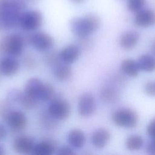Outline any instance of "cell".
Listing matches in <instances>:
<instances>
[{
    "label": "cell",
    "instance_id": "1",
    "mask_svg": "<svg viewBox=\"0 0 155 155\" xmlns=\"http://www.w3.org/2000/svg\"><path fill=\"white\" fill-rule=\"evenodd\" d=\"M26 7L25 0H0V30L19 27L21 15Z\"/></svg>",
    "mask_w": 155,
    "mask_h": 155
},
{
    "label": "cell",
    "instance_id": "2",
    "mask_svg": "<svg viewBox=\"0 0 155 155\" xmlns=\"http://www.w3.org/2000/svg\"><path fill=\"white\" fill-rule=\"evenodd\" d=\"M100 25L99 17L93 13L74 18L70 22V30L77 38L90 36L99 28Z\"/></svg>",
    "mask_w": 155,
    "mask_h": 155
},
{
    "label": "cell",
    "instance_id": "3",
    "mask_svg": "<svg viewBox=\"0 0 155 155\" xmlns=\"http://www.w3.org/2000/svg\"><path fill=\"white\" fill-rule=\"evenodd\" d=\"M25 44L22 35L16 33L7 35L0 40V52L16 58L22 53Z\"/></svg>",
    "mask_w": 155,
    "mask_h": 155
},
{
    "label": "cell",
    "instance_id": "4",
    "mask_svg": "<svg viewBox=\"0 0 155 155\" xmlns=\"http://www.w3.org/2000/svg\"><path fill=\"white\" fill-rule=\"evenodd\" d=\"M42 13L36 10L24 11L20 16L19 27L23 30L31 32L38 29L42 24Z\"/></svg>",
    "mask_w": 155,
    "mask_h": 155
},
{
    "label": "cell",
    "instance_id": "5",
    "mask_svg": "<svg viewBox=\"0 0 155 155\" xmlns=\"http://www.w3.org/2000/svg\"><path fill=\"white\" fill-rule=\"evenodd\" d=\"M23 36L25 43L27 42L40 51H48L54 45L53 38L45 32L38 31Z\"/></svg>",
    "mask_w": 155,
    "mask_h": 155
},
{
    "label": "cell",
    "instance_id": "6",
    "mask_svg": "<svg viewBox=\"0 0 155 155\" xmlns=\"http://www.w3.org/2000/svg\"><path fill=\"white\" fill-rule=\"evenodd\" d=\"M113 122L123 128H133L138 121L137 113L130 108H120L116 110L112 115Z\"/></svg>",
    "mask_w": 155,
    "mask_h": 155
},
{
    "label": "cell",
    "instance_id": "7",
    "mask_svg": "<svg viewBox=\"0 0 155 155\" xmlns=\"http://www.w3.org/2000/svg\"><path fill=\"white\" fill-rule=\"evenodd\" d=\"M47 111L58 121L64 120L70 116L71 107L68 102L65 99L55 97L50 101Z\"/></svg>",
    "mask_w": 155,
    "mask_h": 155
},
{
    "label": "cell",
    "instance_id": "8",
    "mask_svg": "<svg viewBox=\"0 0 155 155\" xmlns=\"http://www.w3.org/2000/svg\"><path fill=\"white\" fill-rule=\"evenodd\" d=\"M96 109V102L93 95L88 92L82 94L78 102V112L82 117L92 116Z\"/></svg>",
    "mask_w": 155,
    "mask_h": 155
},
{
    "label": "cell",
    "instance_id": "9",
    "mask_svg": "<svg viewBox=\"0 0 155 155\" xmlns=\"http://www.w3.org/2000/svg\"><path fill=\"white\" fill-rule=\"evenodd\" d=\"M11 130L15 131L23 130L27 125V117L21 110H13L5 121Z\"/></svg>",
    "mask_w": 155,
    "mask_h": 155
},
{
    "label": "cell",
    "instance_id": "10",
    "mask_svg": "<svg viewBox=\"0 0 155 155\" xmlns=\"http://www.w3.org/2000/svg\"><path fill=\"white\" fill-rule=\"evenodd\" d=\"M35 144L31 137L21 135L17 136L13 140V148L18 154H29L32 153Z\"/></svg>",
    "mask_w": 155,
    "mask_h": 155
},
{
    "label": "cell",
    "instance_id": "11",
    "mask_svg": "<svg viewBox=\"0 0 155 155\" xmlns=\"http://www.w3.org/2000/svg\"><path fill=\"white\" fill-rule=\"evenodd\" d=\"M81 49L77 44H70L64 47L59 52L61 61L67 64L75 62L79 58Z\"/></svg>",
    "mask_w": 155,
    "mask_h": 155
},
{
    "label": "cell",
    "instance_id": "12",
    "mask_svg": "<svg viewBox=\"0 0 155 155\" xmlns=\"http://www.w3.org/2000/svg\"><path fill=\"white\" fill-rule=\"evenodd\" d=\"M20 64L15 57L7 56L0 61V73L5 76H12L18 73Z\"/></svg>",
    "mask_w": 155,
    "mask_h": 155
},
{
    "label": "cell",
    "instance_id": "13",
    "mask_svg": "<svg viewBox=\"0 0 155 155\" xmlns=\"http://www.w3.org/2000/svg\"><path fill=\"white\" fill-rule=\"evenodd\" d=\"M56 143L50 138H46L35 144L32 151L34 155H51L56 151Z\"/></svg>",
    "mask_w": 155,
    "mask_h": 155
},
{
    "label": "cell",
    "instance_id": "14",
    "mask_svg": "<svg viewBox=\"0 0 155 155\" xmlns=\"http://www.w3.org/2000/svg\"><path fill=\"white\" fill-rule=\"evenodd\" d=\"M135 24L140 27H149L155 24V13L150 9H142L134 17Z\"/></svg>",
    "mask_w": 155,
    "mask_h": 155
},
{
    "label": "cell",
    "instance_id": "15",
    "mask_svg": "<svg viewBox=\"0 0 155 155\" xmlns=\"http://www.w3.org/2000/svg\"><path fill=\"white\" fill-rule=\"evenodd\" d=\"M110 133L105 128H99L95 130L91 137V141L93 145L98 149L104 148L110 139Z\"/></svg>",
    "mask_w": 155,
    "mask_h": 155
},
{
    "label": "cell",
    "instance_id": "16",
    "mask_svg": "<svg viewBox=\"0 0 155 155\" xmlns=\"http://www.w3.org/2000/svg\"><path fill=\"white\" fill-rule=\"evenodd\" d=\"M67 141L72 148L80 149L82 148L85 143V135L81 129L73 128L68 132L67 135Z\"/></svg>",
    "mask_w": 155,
    "mask_h": 155
},
{
    "label": "cell",
    "instance_id": "17",
    "mask_svg": "<svg viewBox=\"0 0 155 155\" xmlns=\"http://www.w3.org/2000/svg\"><path fill=\"white\" fill-rule=\"evenodd\" d=\"M139 39V35L135 31H127L124 33L120 38L119 44L125 50H130L137 45Z\"/></svg>",
    "mask_w": 155,
    "mask_h": 155
},
{
    "label": "cell",
    "instance_id": "18",
    "mask_svg": "<svg viewBox=\"0 0 155 155\" xmlns=\"http://www.w3.org/2000/svg\"><path fill=\"white\" fill-rule=\"evenodd\" d=\"M53 72L54 78L59 81H66L72 76V70L69 64L59 62L53 67Z\"/></svg>",
    "mask_w": 155,
    "mask_h": 155
},
{
    "label": "cell",
    "instance_id": "19",
    "mask_svg": "<svg viewBox=\"0 0 155 155\" xmlns=\"http://www.w3.org/2000/svg\"><path fill=\"white\" fill-rule=\"evenodd\" d=\"M42 84V81L39 79L37 78H30L25 83L23 92L38 99V96Z\"/></svg>",
    "mask_w": 155,
    "mask_h": 155
},
{
    "label": "cell",
    "instance_id": "20",
    "mask_svg": "<svg viewBox=\"0 0 155 155\" xmlns=\"http://www.w3.org/2000/svg\"><path fill=\"white\" fill-rule=\"evenodd\" d=\"M121 71L127 76L131 78L136 77L140 70L137 61L132 59H126L120 64Z\"/></svg>",
    "mask_w": 155,
    "mask_h": 155
},
{
    "label": "cell",
    "instance_id": "21",
    "mask_svg": "<svg viewBox=\"0 0 155 155\" xmlns=\"http://www.w3.org/2000/svg\"><path fill=\"white\" fill-rule=\"evenodd\" d=\"M39 120L41 126L48 131L55 130L59 127L58 120L51 116L47 110L42 111L39 116Z\"/></svg>",
    "mask_w": 155,
    "mask_h": 155
},
{
    "label": "cell",
    "instance_id": "22",
    "mask_svg": "<svg viewBox=\"0 0 155 155\" xmlns=\"http://www.w3.org/2000/svg\"><path fill=\"white\" fill-rule=\"evenodd\" d=\"M141 70L151 72L155 70V56L145 54L140 56L137 61Z\"/></svg>",
    "mask_w": 155,
    "mask_h": 155
},
{
    "label": "cell",
    "instance_id": "23",
    "mask_svg": "<svg viewBox=\"0 0 155 155\" xmlns=\"http://www.w3.org/2000/svg\"><path fill=\"white\" fill-rule=\"evenodd\" d=\"M100 97L104 102L111 104L117 102L119 96L118 92L115 89L109 87H105L101 88L100 91Z\"/></svg>",
    "mask_w": 155,
    "mask_h": 155
},
{
    "label": "cell",
    "instance_id": "24",
    "mask_svg": "<svg viewBox=\"0 0 155 155\" xmlns=\"http://www.w3.org/2000/svg\"><path fill=\"white\" fill-rule=\"evenodd\" d=\"M56 97V92L54 87L49 83H44L42 85L38 96L39 101H51Z\"/></svg>",
    "mask_w": 155,
    "mask_h": 155
},
{
    "label": "cell",
    "instance_id": "25",
    "mask_svg": "<svg viewBox=\"0 0 155 155\" xmlns=\"http://www.w3.org/2000/svg\"><path fill=\"white\" fill-rule=\"evenodd\" d=\"M143 144V138L137 134L131 135L127 137L125 145L127 149L131 151H136L140 149Z\"/></svg>",
    "mask_w": 155,
    "mask_h": 155
},
{
    "label": "cell",
    "instance_id": "26",
    "mask_svg": "<svg viewBox=\"0 0 155 155\" xmlns=\"http://www.w3.org/2000/svg\"><path fill=\"white\" fill-rule=\"evenodd\" d=\"M38 101L36 97L28 95L23 92L19 103L24 110H31L36 107Z\"/></svg>",
    "mask_w": 155,
    "mask_h": 155
},
{
    "label": "cell",
    "instance_id": "27",
    "mask_svg": "<svg viewBox=\"0 0 155 155\" xmlns=\"http://www.w3.org/2000/svg\"><path fill=\"white\" fill-rule=\"evenodd\" d=\"M44 62L47 65L53 68L62 61L60 59L59 52L50 51V50L48 51V53L45 54L44 56Z\"/></svg>",
    "mask_w": 155,
    "mask_h": 155
},
{
    "label": "cell",
    "instance_id": "28",
    "mask_svg": "<svg viewBox=\"0 0 155 155\" xmlns=\"http://www.w3.org/2000/svg\"><path fill=\"white\" fill-rule=\"evenodd\" d=\"M12 104L7 98L0 100V119L5 121L7 116L13 110Z\"/></svg>",
    "mask_w": 155,
    "mask_h": 155
},
{
    "label": "cell",
    "instance_id": "29",
    "mask_svg": "<svg viewBox=\"0 0 155 155\" xmlns=\"http://www.w3.org/2000/svg\"><path fill=\"white\" fill-rule=\"evenodd\" d=\"M145 0H127V8L129 11L137 13L142 9Z\"/></svg>",
    "mask_w": 155,
    "mask_h": 155
},
{
    "label": "cell",
    "instance_id": "30",
    "mask_svg": "<svg viewBox=\"0 0 155 155\" xmlns=\"http://www.w3.org/2000/svg\"><path fill=\"white\" fill-rule=\"evenodd\" d=\"M23 91L17 88H12L8 91L6 98L12 104L19 102Z\"/></svg>",
    "mask_w": 155,
    "mask_h": 155
},
{
    "label": "cell",
    "instance_id": "31",
    "mask_svg": "<svg viewBox=\"0 0 155 155\" xmlns=\"http://www.w3.org/2000/svg\"><path fill=\"white\" fill-rule=\"evenodd\" d=\"M76 44L80 47L81 50H88L92 47L93 41L89 36L78 38Z\"/></svg>",
    "mask_w": 155,
    "mask_h": 155
},
{
    "label": "cell",
    "instance_id": "32",
    "mask_svg": "<svg viewBox=\"0 0 155 155\" xmlns=\"http://www.w3.org/2000/svg\"><path fill=\"white\" fill-rule=\"evenodd\" d=\"M23 64L26 68L28 69H33L36 67L37 62L33 54L28 53L24 56Z\"/></svg>",
    "mask_w": 155,
    "mask_h": 155
},
{
    "label": "cell",
    "instance_id": "33",
    "mask_svg": "<svg viewBox=\"0 0 155 155\" xmlns=\"http://www.w3.org/2000/svg\"><path fill=\"white\" fill-rule=\"evenodd\" d=\"M145 93L152 97H155V80L147 82L143 87Z\"/></svg>",
    "mask_w": 155,
    "mask_h": 155
},
{
    "label": "cell",
    "instance_id": "34",
    "mask_svg": "<svg viewBox=\"0 0 155 155\" xmlns=\"http://www.w3.org/2000/svg\"><path fill=\"white\" fill-rule=\"evenodd\" d=\"M56 154L58 155H74L76 154L74 150L71 147L62 146L56 150Z\"/></svg>",
    "mask_w": 155,
    "mask_h": 155
},
{
    "label": "cell",
    "instance_id": "35",
    "mask_svg": "<svg viewBox=\"0 0 155 155\" xmlns=\"http://www.w3.org/2000/svg\"><path fill=\"white\" fill-rule=\"evenodd\" d=\"M147 133L151 139H155V118L148 125L147 128Z\"/></svg>",
    "mask_w": 155,
    "mask_h": 155
},
{
    "label": "cell",
    "instance_id": "36",
    "mask_svg": "<svg viewBox=\"0 0 155 155\" xmlns=\"http://www.w3.org/2000/svg\"><path fill=\"white\" fill-rule=\"evenodd\" d=\"M146 151L148 154H155V139H151L146 146Z\"/></svg>",
    "mask_w": 155,
    "mask_h": 155
},
{
    "label": "cell",
    "instance_id": "37",
    "mask_svg": "<svg viewBox=\"0 0 155 155\" xmlns=\"http://www.w3.org/2000/svg\"><path fill=\"white\" fill-rule=\"evenodd\" d=\"M7 134V130L4 125L0 123V140H3Z\"/></svg>",
    "mask_w": 155,
    "mask_h": 155
},
{
    "label": "cell",
    "instance_id": "38",
    "mask_svg": "<svg viewBox=\"0 0 155 155\" xmlns=\"http://www.w3.org/2000/svg\"><path fill=\"white\" fill-rule=\"evenodd\" d=\"M151 51L153 54V55L155 56V39L154 40V41L152 43L151 45Z\"/></svg>",
    "mask_w": 155,
    "mask_h": 155
},
{
    "label": "cell",
    "instance_id": "39",
    "mask_svg": "<svg viewBox=\"0 0 155 155\" xmlns=\"http://www.w3.org/2000/svg\"><path fill=\"white\" fill-rule=\"evenodd\" d=\"M5 154L4 147L0 144V155H4Z\"/></svg>",
    "mask_w": 155,
    "mask_h": 155
},
{
    "label": "cell",
    "instance_id": "40",
    "mask_svg": "<svg viewBox=\"0 0 155 155\" xmlns=\"http://www.w3.org/2000/svg\"><path fill=\"white\" fill-rule=\"evenodd\" d=\"M70 1L75 4H80V3H82L84 0H70Z\"/></svg>",
    "mask_w": 155,
    "mask_h": 155
},
{
    "label": "cell",
    "instance_id": "41",
    "mask_svg": "<svg viewBox=\"0 0 155 155\" xmlns=\"http://www.w3.org/2000/svg\"><path fill=\"white\" fill-rule=\"evenodd\" d=\"M27 2H32V3H35V2H38L39 0H26Z\"/></svg>",
    "mask_w": 155,
    "mask_h": 155
}]
</instances>
